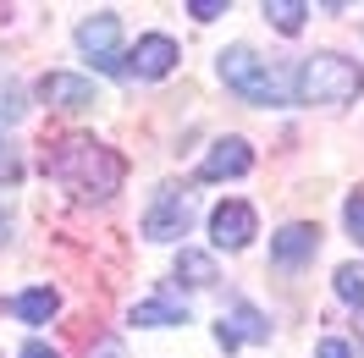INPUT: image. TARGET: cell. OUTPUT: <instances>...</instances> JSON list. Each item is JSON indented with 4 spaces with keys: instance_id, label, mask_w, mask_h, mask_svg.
<instances>
[{
    "instance_id": "cell-6",
    "label": "cell",
    "mask_w": 364,
    "mask_h": 358,
    "mask_svg": "<svg viewBox=\"0 0 364 358\" xmlns=\"http://www.w3.org/2000/svg\"><path fill=\"white\" fill-rule=\"evenodd\" d=\"M39 99H45L50 111H89V105H100L94 83L77 77V72H45L39 77Z\"/></svg>"
},
{
    "instance_id": "cell-12",
    "label": "cell",
    "mask_w": 364,
    "mask_h": 358,
    "mask_svg": "<svg viewBox=\"0 0 364 358\" xmlns=\"http://www.w3.org/2000/svg\"><path fill=\"white\" fill-rule=\"evenodd\" d=\"M133 325H188V303H177V298H144V303H133Z\"/></svg>"
},
{
    "instance_id": "cell-13",
    "label": "cell",
    "mask_w": 364,
    "mask_h": 358,
    "mask_svg": "<svg viewBox=\"0 0 364 358\" xmlns=\"http://www.w3.org/2000/svg\"><path fill=\"white\" fill-rule=\"evenodd\" d=\"M55 309H61V298L50 287H33V292H23V298H11V314H23L28 325H45Z\"/></svg>"
},
{
    "instance_id": "cell-20",
    "label": "cell",
    "mask_w": 364,
    "mask_h": 358,
    "mask_svg": "<svg viewBox=\"0 0 364 358\" xmlns=\"http://www.w3.org/2000/svg\"><path fill=\"white\" fill-rule=\"evenodd\" d=\"M188 11H193L199 23H215V17H227V0H193Z\"/></svg>"
},
{
    "instance_id": "cell-2",
    "label": "cell",
    "mask_w": 364,
    "mask_h": 358,
    "mask_svg": "<svg viewBox=\"0 0 364 358\" xmlns=\"http://www.w3.org/2000/svg\"><path fill=\"white\" fill-rule=\"evenodd\" d=\"M364 94V72L359 61H348L337 50H320V55H304L293 77V99L298 105H353Z\"/></svg>"
},
{
    "instance_id": "cell-16",
    "label": "cell",
    "mask_w": 364,
    "mask_h": 358,
    "mask_svg": "<svg viewBox=\"0 0 364 358\" xmlns=\"http://www.w3.org/2000/svg\"><path fill=\"white\" fill-rule=\"evenodd\" d=\"M337 298L353 303V309H364V265H342L337 270Z\"/></svg>"
},
{
    "instance_id": "cell-3",
    "label": "cell",
    "mask_w": 364,
    "mask_h": 358,
    "mask_svg": "<svg viewBox=\"0 0 364 358\" xmlns=\"http://www.w3.org/2000/svg\"><path fill=\"white\" fill-rule=\"evenodd\" d=\"M221 83H227L232 94H243L249 105H287V99H293V83L243 45L221 55Z\"/></svg>"
},
{
    "instance_id": "cell-9",
    "label": "cell",
    "mask_w": 364,
    "mask_h": 358,
    "mask_svg": "<svg viewBox=\"0 0 364 358\" xmlns=\"http://www.w3.org/2000/svg\"><path fill=\"white\" fill-rule=\"evenodd\" d=\"M210 237H215V248H249L254 243V210L237 199L215 204L210 210Z\"/></svg>"
},
{
    "instance_id": "cell-15",
    "label": "cell",
    "mask_w": 364,
    "mask_h": 358,
    "mask_svg": "<svg viewBox=\"0 0 364 358\" xmlns=\"http://www.w3.org/2000/svg\"><path fill=\"white\" fill-rule=\"evenodd\" d=\"M265 17L276 23V33H298L304 17H309V6L304 0H265Z\"/></svg>"
},
{
    "instance_id": "cell-5",
    "label": "cell",
    "mask_w": 364,
    "mask_h": 358,
    "mask_svg": "<svg viewBox=\"0 0 364 358\" xmlns=\"http://www.w3.org/2000/svg\"><path fill=\"white\" fill-rule=\"evenodd\" d=\"M116 39H122V17H116V11H94V17H83V23H77V50H83L100 72L122 77V72H127V61H122Z\"/></svg>"
},
{
    "instance_id": "cell-8",
    "label": "cell",
    "mask_w": 364,
    "mask_h": 358,
    "mask_svg": "<svg viewBox=\"0 0 364 358\" xmlns=\"http://www.w3.org/2000/svg\"><path fill=\"white\" fill-rule=\"evenodd\" d=\"M177 67V45L166 39V33H144L133 50H127V77H166V72Z\"/></svg>"
},
{
    "instance_id": "cell-21",
    "label": "cell",
    "mask_w": 364,
    "mask_h": 358,
    "mask_svg": "<svg viewBox=\"0 0 364 358\" xmlns=\"http://www.w3.org/2000/svg\"><path fill=\"white\" fill-rule=\"evenodd\" d=\"M315 358H353V347H348V342H337V336H326V342L315 347Z\"/></svg>"
},
{
    "instance_id": "cell-18",
    "label": "cell",
    "mask_w": 364,
    "mask_h": 358,
    "mask_svg": "<svg viewBox=\"0 0 364 358\" xmlns=\"http://www.w3.org/2000/svg\"><path fill=\"white\" fill-rule=\"evenodd\" d=\"M342 221H348V232H353V243H364V193H353V199H348Z\"/></svg>"
},
{
    "instance_id": "cell-11",
    "label": "cell",
    "mask_w": 364,
    "mask_h": 358,
    "mask_svg": "<svg viewBox=\"0 0 364 358\" xmlns=\"http://www.w3.org/2000/svg\"><path fill=\"white\" fill-rule=\"evenodd\" d=\"M254 166V155H249V143L243 138H221L215 149L205 155V166H199V182H227V177H243Z\"/></svg>"
},
{
    "instance_id": "cell-14",
    "label": "cell",
    "mask_w": 364,
    "mask_h": 358,
    "mask_svg": "<svg viewBox=\"0 0 364 358\" xmlns=\"http://www.w3.org/2000/svg\"><path fill=\"white\" fill-rule=\"evenodd\" d=\"M177 276L188 281V287H215V281H221V276H215V259L199 254V248H182L177 254Z\"/></svg>"
},
{
    "instance_id": "cell-10",
    "label": "cell",
    "mask_w": 364,
    "mask_h": 358,
    "mask_svg": "<svg viewBox=\"0 0 364 358\" xmlns=\"http://www.w3.org/2000/svg\"><path fill=\"white\" fill-rule=\"evenodd\" d=\"M315 248H320V226L293 221V226H282V232L271 237V259L282 270H298L304 259H315Z\"/></svg>"
},
{
    "instance_id": "cell-23",
    "label": "cell",
    "mask_w": 364,
    "mask_h": 358,
    "mask_svg": "<svg viewBox=\"0 0 364 358\" xmlns=\"http://www.w3.org/2000/svg\"><path fill=\"white\" fill-rule=\"evenodd\" d=\"M6 237H11V215L0 210V243H6Z\"/></svg>"
},
{
    "instance_id": "cell-22",
    "label": "cell",
    "mask_w": 364,
    "mask_h": 358,
    "mask_svg": "<svg viewBox=\"0 0 364 358\" xmlns=\"http://www.w3.org/2000/svg\"><path fill=\"white\" fill-rule=\"evenodd\" d=\"M17 358H61V353H55V347H45V342H28Z\"/></svg>"
},
{
    "instance_id": "cell-4",
    "label": "cell",
    "mask_w": 364,
    "mask_h": 358,
    "mask_svg": "<svg viewBox=\"0 0 364 358\" xmlns=\"http://www.w3.org/2000/svg\"><path fill=\"white\" fill-rule=\"evenodd\" d=\"M193 193L188 188H155V199H149V210H144V237L149 243H177V237H188V226H193Z\"/></svg>"
},
{
    "instance_id": "cell-1",
    "label": "cell",
    "mask_w": 364,
    "mask_h": 358,
    "mask_svg": "<svg viewBox=\"0 0 364 358\" xmlns=\"http://www.w3.org/2000/svg\"><path fill=\"white\" fill-rule=\"evenodd\" d=\"M45 171L55 182L77 188L83 199H111L116 188H122V177H127L122 155H111V149L94 143V138H61V143H50L45 149Z\"/></svg>"
},
{
    "instance_id": "cell-7",
    "label": "cell",
    "mask_w": 364,
    "mask_h": 358,
    "mask_svg": "<svg viewBox=\"0 0 364 358\" xmlns=\"http://www.w3.org/2000/svg\"><path fill=\"white\" fill-rule=\"evenodd\" d=\"M215 342H221L227 353H237L243 342H271V320L254 309V303H237L232 314H221V325H215Z\"/></svg>"
},
{
    "instance_id": "cell-17",
    "label": "cell",
    "mask_w": 364,
    "mask_h": 358,
    "mask_svg": "<svg viewBox=\"0 0 364 358\" xmlns=\"http://www.w3.org/2000/svg\"><path fill=\"white\" fill-rule=\"evenodd\" d=\"M17 182H23V155L11 138H0V188H17Z\"/></svg>"
},
{
    "instance_id": "cell-19",
    "label": "cell",
    "mask_w": 364,
    "mask_h": 358,
    "mask_svg": "<svg viewBox=\"0 0 364 358\" xmlns=\"http://www.w3.org/2000/svg\"><path fill=\"white\" fill-rule=\"evenodd\" d=\"M23 116V94H17V83H6L0 89V121H17Z\"/></svg>"
}]
</instances>
